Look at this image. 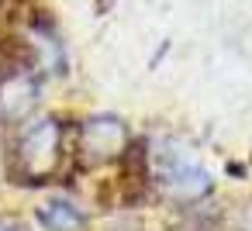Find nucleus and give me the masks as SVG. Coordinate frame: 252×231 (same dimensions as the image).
Wrapping results in <instances>:
<instances>
[{"label": "nucleus", "mask_w": 252, "mask_h": 231, "mask_svg": "<svg viewBox=\"0 0 252 231\" xmlns=\"http://www.w3.org/2000/svg\"><path fill=\"white\" fill-rule=\"evenodd\" d=\"M59 152H63V128H59V121H52V117L35 121V124L25 131L21 145H18V159H21L28 179H35V183H42V176H49V173L56 169Z\"/></svg>", "instance_id": "1"}, {"label": "nucleus", "mask_w": 252, "mask_h": 231, "mask_svg": "<svg viewBox=\"0 0 252 231\" xmlns=\"http://www.w3.org/2000/svg\"><path fill=\"white\" fill-rule=\"evenodd\" d=\"M38 104V83L32 73H7L0 80V121L18 124Z\"/></svg>", "instance_id": "2"}, {"label": "nucleus", "mask_w": 252, "mask_h": 231, "mask_svg": "<svg viewBox=\"0 0 252 231\" xmlns=\"http://www.w3.org/2000/svg\"><path fill=\"white\" fill-rule=\"evenodd\" d=\"M83 152H94L100 159L107 155H121L125 152V124L111 114L90 117L83 124Z\"/></svg>", "instance_id": "3"}, {"label": "nucleus", "mask_w": 252, "mask_h": 231, "mask_svg": "<svg viewBox=\"0 0 252 231\" xmlns=\"http://www.w3.org/2000/svg\"><path fill=\"white\" fill-rule=\"evenodd\" d=\"M38 221H42L49 231H83V228H87L83 210L73 207L69 200H49V203H42Z\"/></svg>", "instance_id": "4"}, {"label": "nucleus", "mask_w": 252, "mask_h": 231, "mask_svg": "<svg viewBox=\"0 0 252 231\" xmlns=\"http://www.w3.org/2000/svg\"><path fill=\"white\" fill-rule=\"evenodd\" d=\"M166 186H169L173 193H180V197H200V193L207 190V176H204L200 169L180 162V166H173V173L166 176Z\"/></svg>", "instance_id": "5"}, {"label": "nucleus", "mask_w": 252, "mask_h": 231, "mask_svg": "<svg viewBox=\"0 0 252 231\" xmlns=\"http://www.w3.org/2000/svg\"><path fill=\"white\" fill-rule=\"evenodd\" d=\"M0 231H21V228H14V224H0Z\"/></svg>", "instance_id": "6"}]
</instances>
